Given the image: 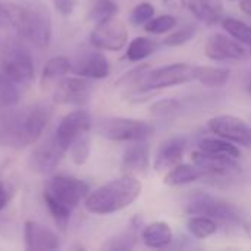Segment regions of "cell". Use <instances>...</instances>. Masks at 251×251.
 <instances>
[{
    "label": "cell",
    "instance_id": "obj_1",
    "mask_svg": "<svg viewBox=\"0 0 251 251\" xmlns=\"http://www.w3.org/2000/svg\"><path fill=\"white\" fill-rule=\"evenodd\" d=\"M50 107L31 104L0 109V146L24 149L40 140L50 119Z\"/></svg>",
    "mask_w": 251,
    "mask_h": 251
},
{
    "label": "cell",
    "instance_id": "obj_2",
    "mask_svg": "<svg viewBox=\"0 0 251 251\" xmlns=\"http://www.w3.org/2000/svg\"><path fill=\"white\" fill-rule=\"evenodd\" d=\"M6 19L18 34L34 47L47 49L51 38V15L40 0H3L0 3Z\"/></svg>",
    "mask_w": 251,
    "mask_h": 251
},
{
    "label": "cell",
    "instance_id": "obj_3",
    "mask_svg": "<svg viewBox=\"0 0 251 251\" xmlns=\"http://www.w3.org/2000/svg\"><path fill=\"white\" fill-rule=\"evenodd\" d=\"M88 193V184L71 175H56L49 181L43 194L44 201L62 231L66 229L72 210Z\"/></svg>",
    "mask_w": 251,
    "mask_h": 251
},
{
    "label": "cell",
    "instance_id": "obj_4",
    "mask_svg": "<svg viewBox=\"0 0 251 251\" xmlns=\"http://www.w3.org/2000/svg\"><path fill=\"white\" fill-rule=\"evenodd\" d=\"M143 185L134 175H124L96 188L85 199V209L94 215H110L129 207L141 194Z\"/></svg>",
    "mask_w": 251,
    "mask_h": 251
},
{
    "label": "cell",
    "instance_id": "obj_5",
    "mask_svg": "<svg viewBox=\"0 0 251 251\" xmlns=\"http://www.w3.org/2000/svg\"><path fill=\"white\" fill-rule=\"evenodd\" d=\"M191 81H194V66L187 63L166 65L154 71H149L140 88L128 99H132V101H138V99L144 100V96L151 94L153 90L175 87Z\"/></svg>",
    "mask_w": 251,
    "mask_h": 251
},
{
    "label": "cell",
    "instance_id": "obj_6",
    "mask_svg": "<svg viewBox=\"0 0 251 251\" xmlns=\"http://www.w3.org/2000/svg\"><path fill=\"white\" fill-rule=\"evenodd\" d=\"M100 135L112 141H144L153 135L154 126L150 122L132 118H100L96 124Z\"/></svg>",
    "mask_w": 251,
    "mask_h": 251
},
{
    "label": "cell",
    "instance_id": "obj_7",
    "mask_svg": "<svg viewBox=\"0 0 251 251\" xmlns=\"http://www.w3.org/2000/svg\"><path fill=\"white\" fill-rule=\"evenodd\" d=\"M185 212L191 216H207L215 219L216 222H222L225 225H241L243 215L240 209L219 197L207 196V194H196L185 207Z\"/></svg>",
    "mask_w": 251,
    "mask_h": 251
},
{
    "label": "cell",
    "instance_id": "obj_8",
    "mask_svg": "<svg viewBox=\"0 0 251 251\" xmlns=\"http://www.w3.org/2000/svg\"><path fill=\"white\" fill-rule=\"evenodd\" d=\"M0 71L18 84H28L34 78V65L29 53L16 43L4 46L0 54Z\"/></svg>",
    "mask_w": 251,
    "mask_h": 251
},
{
    "label": "cell",
    "instance_id": "obj_9",
    "mask_svg": "<svg viewBox=\"0 0 251 251\" xmlns=\"http://www.w3.org/2000/svg\"><path fill=\"white\" fill-rule=\"evenodd\" d=\"M90 41L99 50L119 51L128 43V29L121 19L110 16L97 22L90 35Z\"/></svg>",
    "mask_w": 251,
    "mask_h": 251
},
{
    "label": "cell",
    "instance_id": "obj_10",
    "mask_svg": "<svg viewBox=\"0 0 251 251\" xmlns=\"http://www.w3.org/2000/svg\"><path fill=\"white\" fill-rule=\"evenodd\" d=\"M209 129L231 143L251 147V126L241 118L234 115H218L207 122Z\"/></svg>",
    "mask_w": 251,
    "mask_h": 251
},
{
    "label": "cell",
    "instance_id": "obj_11",
    "mask_svg": "<svg viewBox=\"0 0 251 251\" xmlns=\"http://www.w3.org/2000/svg\"><path fill=\"white\" fill-rule=\"evenodd\" d=\"M93 126V119L87 110H75L68 113L59 124L54 138L57 144L68 151L71 144L82 134L88 132L90 128Z\"/></svg>",
    "mask_w": 251,
    "mask_h": 251
},
{
    "label": "cell",
    "instance_id": "obj_12",
    "mask_svg": "<svg viewBox=\"0 0 251 251\" xmlns=\"http://www.w3.org/2000/svg\"><path fill=\"white\" fill-rule=\"evenodd\" d=\"M204 53L209 59L216 62L224 60H240L246 57V49L232 37L221 32L212 34L204 46Z\"/></svg>",
    "mask_w": 251,
    "mask_h": 251
},
{
    "label": "cell",
    "instance_id": "obj_13",
    "mask_svg": "<svg viewBox=\"0 0 251 251\" xmlns=\"http://www.w3.org/2000/svg\"><path fill=\"white\" fill-rule=\"evenodd\" d=\"M91 85L87 78L82 76H71L63 78L54 88L53 99L57 104H84L90 97Z\"/></svg>",
    "mask_w": 251,
    "mask_h": 251
},
{
    "label": "cell",
    "instance_id": "obj_14",
    "mask_svg": "<svg viewBox=\"0 0 251 251\" xmlns=\"http://www.w3.org/2000/svg\"><path fill=\"white\" fill-rule=\"evenodd\" d=\"M193 162L203 169L204 176H210L213 179L216 178H228L232 174L238 172V165L237 159L229 157V156H216V154H209L201 150H196L191 154Z\"/></svg>",
    "mask_w": 251,
    "mask_h": 251
},
{
    "label": "cell",
    "instance_id": "obj_15",
    "mask_svg": "<svg viewBox=\"0 0 251 251\" xmlns=\"http://www.w3.org/2000/svg\"><path fill=\"white\" fill-rule=\"evenodd\" d=\"M65 150L57 144L54 134L40 143L31 154V168L38 174L51 172L60 162Z\"/></svg>",
    "mask_w": 251,
    "mask_h": 251
},
{
    "label": "cell",
    "instance_id": "obj_16",
    "mask_svg": "<svg viewBox=\"0 0 251 251\" xmlns=\"http://www.w3.org/2000/svg\"><path fill=\"white\" fill-rule=\"evenodd\" d=\"M187 143L188 140L184 135H176V137H171L165 140L156 151L154 169L157 172H165L176 166L184 156Z\"/></svg>",
    "mask_w": 251,
    "mask_h": 251
},
{
    "label": "cell",
    "instance_id": "obj_17",
    "mask_svg": "<svg viewBox=\"0 0 251 251\" xmlns=\"http://www.w3.org/2000/svg\"><path fill=\"white\" fill-rule=\"evenodd\" d=\"M75 75L82 78L103 79L110 72L107 57L100 51H88L82 54L71 69Z\"/></svg>",
    "mask_w": 251,
    "mask_h": 251
},
{
    "label": "cell",
    "instance_id": "obj_18",
    "mask_svg": "<svg viewBox=\"0 0 251 251\" xmlns=\"http://www.w3.org/2000/svg\"><path fill=\"white\" fill-rule=\"evenodd\" d=\"M25 249L26 250H56L59 247L57 235L38 222L25 224Z\"/></svg>",
    "mask_w": 251,
    "mask_h": 251
},
{
    "label": "cell",
    "instance_id": "obj_19",
    "mask_svg": "<svg viewBox=\"0 0 251 251\" xmlns=\"http://www.w3.org/2000/svg\"><path fill=\"white\" fill-rule=\"evenodd\" d=\"M150 163L149 146L144 141H134L122 157V172L124 175H143L147 172Z\"/></svg>",
    "mask_w": 251,
    "mask_h": 251
},
{
    "label": "cell",
    "instance_id": "obj_20",
    "mask_svg": "<svg viewBox=\"0 0 251 251\" xmlns=\"http://www.w3.org/2000/svg\"><path fill=\"white\" fill-rule=\"evenodd\" d=\"M181 3L206 25H215L221 21L222 6L215 0H181Z\"/></svg>",
    "mask_w": 251,
    "mask_h": 251
},
{
    "label": "cell",
    "instance_id": "obj_21",
    "mask_svg": "<svg viewBox=\"0 0 251 251\" xmlns=\"http://www.w3.org/2000/svg\"><path fill=\"white\" fill-rule=\"evenodd\" d=\"M172 228L166 222H151L143 231V241L150 249H163L172 243Z\"/></svg>",
    "mask_w": 251,
    "mask_h": 251
},
{
    "label": "cell",
    "instance_id": "obj_22",
    "mask_svg": "<svg viewBox=\"0 0 251 251\" xmlns=\"http://www.w3.org/2000/svg\"><path fill=\"white\" fill-rule=\"evenodd\" d=\"M203 176H204L203 169L199 168L196 163L194 165H188V163L179 165L178 163L165 176V184L172 185V187H178V185H185V184H191L194 181H199Z\"/></svg>",
    "mask_w": 251,
    "mask_h": 251
},
{
    "label": "cell",
    "instance_id": "obj_23",
    "mask_svg": "<svg viewBox=\"0 0 251 251\" xmlns=\"http://www.w3.org/2000/svg\"><path fill=\"white\" fill-rule=\"evenodd\" d=\"M231 71L226 68L215 66H194V81H199L204 87L221 88L229 81Z\"/></svg>",
    "mask_w": 251,
    "mask_h": 251
},
{
    "label": "cell",
    "instance_id": "obj_24",
    "mask_svg": "<svg viewBox=\"0 0 251 251\" xmlns=\"http://www.w3.org/2000/svg\"><path fill=\"white\" fill-rule=\"evenodd\" d=\"M199 150L216 154V156H229L234 159L240 157V149L235 146V143H231L222 137H204L199 141Z\"/></svg>",
    "mask_w": 251,
    "mask_h": 251
},
{
    "label": "cell",
    "instance_id": "obj_25",
    "mask_svg": "<svg viewBox=\"0 0 251 251\" xmlns=\"http://www.w3.org/2000/svg\"><path fill=\"white\" fill-rule=\"evenodd\" d=\"M191 103L188 100H179V99H165L160 101H156L151 106V113L159 119H174L178 115H181L184 110H190Z\"/></svg>",
    "mask_w": 251,
    "mask_h": 251
},
{
    "label": "cell",
    "instance_id": "obj_26",
    "mask_svg": "<svg viewBox=\"0 0 251 251\" xmlns=\"http://www.w3.org/2000/svg\"><path fill=\"white\" fill-rule=\"evenodd\" d=\"M71 69H72V65H71L68 57H65V56H54V57H51L46 63V66L43 69L41 85L46 87L49 82H51V81L63 76V75H66Z\"/></svg>",
    "mask_w": 251,
    "mask_h": 251
},
{
    "label": "cell",
    "instance_id": "obj_27",
    "mask_svg": "<svg viewBox=\"0 0 251 251\" xmlns=\"http://www.w3.org/2000/svg\"><path fill=\"white\" fill-rule=\"evenodd\" d=\"M187 229L190 234L197 240H206L216 234L218 231V222L207 216H191L187 222Z\"/></svg>",
    "mask_w": 251,
    "mask_h": 251
},
{
    "label": "cell",
    "instance_id": "obj_28",
    "mask_svg": "<svg viewBox=\"0 0 251 251\" xmlns=\"http://www.w3.org/2000/svg\"><path fill=\"white\" fill-rule=\"evenodd\" d=\"M156 49H157V43L154 40L147 37H137L129 43L125 56L131 62H140L149 57L150 54H153Z\"/></svg>",
    "mask_w": 251,
    "mask_h": 251
},
{
    "label": "cell",
    "instance_id": "obj_29",
    "mask_svg": "<svg viewBox=\"0 0 251 251\" xmlns=\"http://www.w3.org/2000/svg\"><path fill=\"white\" fill-rule=\"evenodd\" d=\"M222 25L225 28V31L235 38L237 41L247 44L251 47V26L247 25L246 22L235 19V18H225L222 21Z\"/></svg>",
    "mask_w": 251,
    "mask_h": 251
},
{
    "label": "cell",
    "instance_id": "obj_30",
    "mask_svg": "<svg viewBox=\"0 0 251 251\" xmlns=\"http://www.w3.org/2000/svg\"><path fill=\"white\" fill-rule=\"evenodd\" d=\"M19 100L16 84L0 71V109L15 106Z\"/></svg>",
    "mask_w": 251,
    "mask_h": 251
},
{
    "label": "cell",
    "instance_id": "obj_31",
    "mask_svg": "<svg viewBox=\"0 0 251 251\" xmlns=\"http://www.w3.org/2000/svg\"><path fill=\"white\" fill-rule=\"evenodd\" d=\"M90 144L91 143H90V137L87 135V132L82 134V135H79L71 144L69 154H71V159H72V162L75 165L81 166V165H84L88 160V157H90V149H91Z\"/></svg>",
    "mask_w": 251,
    "mask_h": 251
},
{
    "label": "cell",
    "instance_id": "obj_32",
    "mask_svg": "<svg viewBox=\"0 0 251 251\" xmlns=\"http://www.w3.org/2000/svg\"><path fill=\"white\" fill-rule=\"evenodd\" d=\"M137 244V232L135 229H126L125 232H121L112 238L107 240V243L103 246L104 250H131Z\"/></svg>",
    "mask_w": 251,
    "mask_h": 251
},
{
    "label": "cell",
    "instance_id": "obj_33",
    "mask_svg": "<svg viewBox=\"0 0 251 251\" xmlns=\"http://www.w3.org/2000/svg\"><path fill=\"white\" fill-rule=\"evenodd\" d=\"M176 25V18L172 15H160L156 18H151L146 25L144 29L150 34H165L171 31Z\"/></svg>",
    "mask_w": 251,
    "mask_h": 251
},
{
    "label": "cell",
    "instance_id": "obj_34",
    "mask_svg": "<svg viewBox=\"0 0 251 251\" xmlns=\"http://www.w3.org/2000/svg\"><path fill=\"white\" fill-rule=\"evenodd\" d=\"M197 32V26L196 25H184L182 28L174 31L172 34H169L166 38H165V44L169 46V47H178V46H182L185 43H188L190 40H193V37L196 35Z\"/></svg>",
    "mask_w": 251,
    "mask_h": 251
},
{
    "label": "cell",
    "instance_id": "obj_35",
    "mask_svg": "<svg viewBox=\"0 0 251 251\" xmlns=\"http://www.w3.org/2000/svg\"><path fill=\"white\" fill-rule=\"evenodd\" d=\"M118 13V4L112 0H99L90 10V19L100 22L106 18L115 16Z\"/></svg>",
    "mask_w": 251,
    "mask_h": 251
},
{
    "label": "cell",
    "instance_id": "obj_36",
    "mask_svg": "<svg viewBox=\"0 0 251 251\" xmlns=\"http://www.w3.org/2000/svg\"><path fill=\"white\" fill-rule=\"evenodd\" d=\"M154 16V7L151 3L149 1H143L138 6L134 7V10L131 12V22L134 25H146L151 18Z\"/></svg>",
    "mask_w": 251,
    "mask_h": 251
},
{
    "label": "cell",
    "instance_id": "obj_37",
    "mask_svg": "<svg viewBox=\"0 0 251 251\" xmlns=\"http://www.w3.org/2000/svg\"><path fill=\"white\" fill-rule=\"evenodd\" d=\"M56 9L62 13V15H69L74 10V0H53Z\"/></svg>",
    "mask_w": 251,
    "mask_h": 251
},
{
    "label": "cell",
    "instance_id": "obj_38",
    "mask_svg": "<svg viewBox=\"0 0 251 251\" xmlns=\"http://www.w3.org/2000/svg\"><path fill=\"white\" fill-rule=\"evenodd\" d=\"M10 199H12V191H10V188H9L3 181H0V212L4 209V206L9 203Z\"/></svg>",
    "mask_w": 251,
    "mask_h": 251
},
{
    "label": "cell",
    "instance_id": "obj_39",
    "mask_svg": "<svg viewBox=\"0 0 251 251\" xmlns=\"http://www.w3.org/2000/svg\"><path fill=\"white\" fill-rule=\"evenodd\" d=\"M240 9L251 18V0H240Z\"/></svg>",
    "mask_w": 251,
    "mask_h": 251
},
{
    "label": "cell",
    "instance_id": "obj_40",
    "mask_svg": "<svg viewBox=\"0 0 251 251\" xmlns=\"http://www.w3.org/2000/svg\"><path fill=\"white\" fill-rule=\"evenodd\" d=\"M246 88H247L249 94H250V96H251V72H250V74H249L247 79H246Z\"/></svg>",
    "mask_w": 251,
    "mask_h": 251
},
{
    "label": "cell",
    "instance_id": "obj_41",
    "mask_svg": "<svg viewBox=\"0 0 251 251\" xmlns=\"http://www.w3.org/2000/svg\"><path fill=\"white\" fill-rule=\"evenodd\" d=\"M6 19V15H4V12H3V9H1V6H0V24L3 22Z\"/></svg>",
    "mask_w": 251,
    "mask_h": 251
},
{
    "label": "cell",
    "instance_id": "obj_42",
    "mask_svg": "<svg viewBox=\"0 0 251 251\" xmlns=\"http://www.w3.org/2000/svg\"><path fill=\"white\" fill-rule=\"evenodd\" d=\"M228 1H234V0H228Z\"/></svg>",
    "mask_w": 251,
    "mask_h": 251
}]
</instances>
